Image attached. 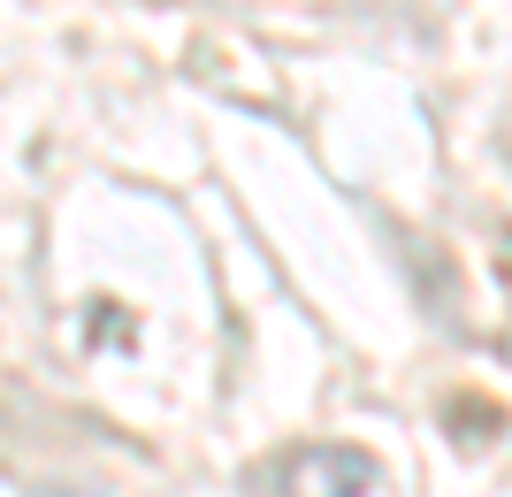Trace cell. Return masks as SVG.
I'll return each instance as SVG.
<instances>
[{
	"label": "cell",
	"instance_id": "7a4b0ae2",
	"mask_svg": "<svg viewBox=\"0 0 512 497\" xmlns=\"http://www.w3.org/2000/svg\"><path fill=\"white\" fill-rule=\"evenodd\" d=\"M444 429H451V444H497L505 436V406L482 398V390H459V398H444Z\"/></svg>",
	"mask_w": 512,
	"mask_h": 497
},
{
	"label": "cell",
	"instance_id": "6da1fadb",
	"mask_svg": "<svg viewBox=\"0 0 512 497\" xmlns=\"http://www.w3.org/2000/svg\"><path fill=\"white\" fill-rule=\"evenodd\" d=\"M260 497H367L375 490V452L360 444H291L253 475Z\"/></svg>",
	"mask_w": 512,
	"mask_h": 497
},
{
	"label": "cell",
	"instance_id": "3957f363",
	"mask_svg": "<svg viewBox=\"0 0 512 497\" xmlns=\"http://www.w3.org/2000/svg\"><path fill=\"white\" fill-rule=\"evenodd\" d=\"M54 497H62V490H54Z\"/></svg>",
	"mask_w": 512,
	"mask_h": 497
}]
</instances>
